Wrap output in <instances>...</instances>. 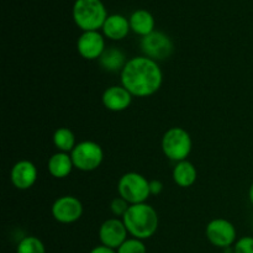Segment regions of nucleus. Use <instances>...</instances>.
<instances>
[{
  "mask_svg": "<svg viewBox=\"0 0 253 253\" xmlns=\"http://www.w3.org/2000/svg\"><path fill=\"white\" fill-rule=\"evenodd\" d=\"M121 85L132 96L145 98L160 90L163 73L156 61L146 56L128 59L120 73Z\"/></svg>",
  "mask_w": 253,
  "mask_h": 253,
  "instance_id": "obj_1",
  "label": "nucleus"
},
{
  "mask_svg": "<svg viewBox=\"0 0 253 253\" xmlns=\"http://www.w3.org/2000/svg\"><path fill=\"white\" fill-rule=\"evenodd\" d=\"M123 221L128 234L138 240L152 237L158 229V214L146 203L130 205Z\"/></svg>",
  "mask_w": 253,
  "mask_h": 253,
  "instance_id": "obj_2",
  "label": "nucleus"
},
{
  "mask_svg": "<svg viewBox=\"0 0 253 253\" xmlns=\"http://www.w3.org/2000/svg\"><path fill=\"white\" fill-rule=\"evenodd\" d=\"M73 17L76 24L84 31H96L104 26L108 16L101 0H76Z\"/></svg>",
  "mask_w": 253,
  "mask_h": 253,
  "instance_id": "obj_3",
  "label": "nucleus"
},
{
  "mask_svg": "<svg viewBox=\"0 0 253 253\" xmlns=\"http://www.w3.org/2000/svg\"><path fill=\"white\" fill-rule=\"evenodd\" d=\"M118 192L130 205L141 204L150 198V182L140 173H125L119 179Z\"/></svg>",
  "mask_w": 253,
  "mask_h": 253,
  "instance_id": "obj_4",
  "label": "nucleus"
},
{
  "mask_svg": "<svg viewBox=\"0 0 253 253\" xmlns=\"http://www.w3.org/2000/svg\"><path fill=\"white\" fill-rule=\"evenodd\" d=\"M192 137L182 127H172L163 135L162 150L170 161H185L192 151Z\"/></svg>",
  "mask_w": 253,
  "mask_h": 253,
  "instance_id": "obj_5",
  "label": "nucleus"
},
{
  "mask_svg": "<svg viewBox=\"0 0 253 253\" xmlns=\"http://www.w3.org/2000/svg\"><path fill=\"white\" fill-rule=\"evenodd\" d=\"M71 157L77 169L91 172L101 165L104 160V152L100 145L94 141H83L76 145L71 152Z\"/></svg>",
  "mask_w": 253,
  "mask_h": 253,
  "instance_id": "obj_6",
  "label": "nucleus"
},
{
  "mask_svg": "<svg viewBox=\"0 0 253 253\" xmlns=\"http://www.w3.org/2000/svg\"><path fill=\"white\" fill-rule=\"evenodd\" d=\"M140 46L143 54L156 62L169 58L174 51L172 40L165 32L161 31H153L147 36H143Z\"/></svg>",
  "mask_w": 253,
  "mask_h": 253,
  "instance_id": "obj_7",
  "label": "nucleus"
},
{
  "mask_svg": "<svg viewBox=\"0 0 253 253\" xmlns=\"http://www.w3.org/2000/svg\"><path fill=\"white\" fill-rule=\"evenodd\" d=\"M208 240L210 244L220 249H229L236 241V229L234 224L225 219H215L207 226Z\"/></svg>",
  "mask_w": 253,
  "mask_h": 253,
  "instance_id": "obj_8",
  "label": "nucleus"
},
{
  "mask_svg": "<svg viewBox=\"0 0 253 253\" xmlns=\"http://www.w3.org/2000/svg\"><path fill=\"white\" fill-rule=\"evenodd\" d=\"M52 216L61 224H72L83 215V204L73 195L58 198L52 205Z\"/></svg>",
  "mask_w": 253,
  "mask_h": 253,
  "instance_id": "obj_9",
  "label": "nucleus"
},
{
  "mask_svg": "<svg viewBox=\"0 0 253 253\" xmlns=\"http://www.w3.org/2000/svg\"><path fill=\"white\" fill-rule=\"evenodd\" d=\"M127 234L128 231L123 220L116 217L104 221L99 229V239L101 245L113 250L119 249L127 240Z\"/></svg>",
  "mask_w": 253,
  "mask_h": 253,
  "instance_id": "obj_10",
  "label": "nucleus"
},
{
  "mask_svg": "<svg viewBox=\"0 0 253 253\" xmlns=\"http://www.w3.org/2000/svg\"><path fill=\"white\" fill-rule=\"evenodd\" d=\"M77 48L83 58L99 59L105 51V41L98 31H84L79 36Z\"/></svg>",
  "mask_w": 253,
  "mask_h": 253,
  "instance_id": "obj_11",
  "label": "nucleus"
},
{
  "mask_svg": "<svg viewBox=\"0 0 253 253\" xmlns=\"http://www.w3.org/2000/svg\"><path fill=\"white\" fill-rule=\"evenodd\" d=\"M10 180L16 189H30L37 180L36 166L26 160L15 163L10 172Z\"/></svg>",
  "mask_w": 253,
  "mask_h": 253,
  "instance_id": "obj_12",
  "label": "nucleus"
},
{
  "mask_svg": "<svg viewBox=\"0 0 253 253\" xmlns=\"http://www.w3.org/2000/svg\"><path fill=\"white\" fill-rule=\"evenodd\" d=\"M101 100L108 110L119 113L126 110L131 105L132 95L123 85H113L104 91Z\"/></svg>",
  "mask_w": 253,
  "mask_h": 253,
  "instance_id": "obj_13",
  "label": "nucleus"
},
{
  "mask_svg": "<svg viewBox=\"0 0 253 253\" xmlns=\"http://www.w3.org/2000/svg\"><path fill=\"white\" fill-rule=\"evenodd\" d=\"M130 29V20H127L120 14L109 15L103 26V31L105 36L108 39L114 40V41L125 39Z\"/></svg>",
  "mask_w": 253,
  "mask_h": 253,
  "instance_id": "obj_14",
  "label": "nucleus"
},
{
  "mask_svg": "<svg viewBox=\"0 0 253 253\" xmlns=\"http://www.w3.org/2000/svg\"><path fill=\"white\" fill-rule=\"evenodd\" d=\"M99 63H100L101 68L105 69L106 72H111V73L120 72L121 73L127 61H126L125 53L121 49L116 48V47H110L101 54L99 58Z\"/></svg>",
  "mask_w": 253,
  "mask_h": 253,
  "instance_id": "obj_15",
  "label": "nucleus"
},
{
  "mask_svg": "<svg viewBox=\"0 0 253 253\" xmlns=\"http://www.w3.org/2000/svg\"><path fill=\"white\" fill-rule=\"evenodd\" d=\"M198 178V172L195 166L189 161H180L177 162L173 169V179L175 184L182 188L192 187Z\"/></svg>",
  "mask_w": 253,
  "mask_h": 253,
  "instance_id": "obj_16",
  "label": "nucleus"
},
{
  "mask_svg": "<svg viewBox=\"0 0 253 253\" xmlns=\"http://www.w3.org/2000/svg\"><path fill=\"white\" fill-rule=\"evenodd\" d=\"M72 157L66 152H57L48 161V172L54 178H66L73 169Z\"/></svg>",
  "mask_w": 253,
  "mask_h": 253,
  "instance_id": "obj_17",
  "label": "nucleus"
},
{
  "mask_svg": "<svg viewBox=\"0 0 253 253\" xmlns=\"http://www.w3.org/2000/svg\"><path fill=\"white\" fill-rule=\"evenodd\" d=\"M130 27L141 36H147L155 31V19L147 10H136L130 16Z\"/></svg>",
  "mask_w": 253,
  "mask_h": 253,
  "instance_id": "obj_18",
  "label": "nucleus"
},
{
  "mask_svg": "<svg viewBox=\"0 0 253 253\" xmlns=\"http://www.w3.org/2000/svg\"><path fill=\"white\" fill-rule=\"evenodd\" d=\"M53 143L59 152H72L76 147V136L69 128L59 127L53 133Z\"/></svg>",
  "mask_w": 253,
  "mask_h": 253,
  "instance_id": "obj_19",
  "label": "nucleus"
},
{
  "mask_svg": "<svg viewBox=\"0 0 253 253\" xmlns=\"http://www.w3.org/2000/svg\"><path fill=\"white\" fill-rule=\"evenodd\" d=\"M16 253H46V249L39 237L26 236L17 244Z\"/></svg>",
  "mask_w": 253,
  "mask_h": 253,
  "instance_id": "obj_20",
  "label": "nucleus"
},
{
  "mask_svg": "<svg viewBox=\"0 0 253 253\" xmlns=\"http://www.w3.org/2000/svg\"><path fill=\"white\" fill-rule=\"evenodd\" d=\"M145 244L142 240H138L132 237V239H127L120 247L118 249V253H146Z\"/></svg>",
  "mask_w": 253,
  "mask_h": 253,
  "instance_id": "obj_21",
  "label": "nucleus"
},
{
  "mask_svg": "<svg viewBox=\"0 0 253 253\" xmlns=\"http://www.w3.org/2000/svg\"><path fill=\"white\" fill-rule=\"evenodd\" d=\"M128 208H130V204L121 197L115 198V199L111 200L110 203L111 212H113L115 216H124V215L126 214V211L128 210Z\"/></svg>",
  "mask_w": 253,
  "mask_h": 253,
  "instance_id": "obj_22",
  "label": "nucleus"
},
{
  "mask_svg": "<svg viewBox=\"0 0 253 253\" xmlns=\"http://www.w3.org/2000/svg\"><path fill=\"white\" fill-rule=\"evenodd\" d=\"M234 253H253V237L245 236L237 240L234 247Z\"/></svg>",
  "mask_w": 253,
  "mask_h": 253,
  "instance_id": "obj_23",
  "label": "nucleus"
},
{
  "mask_svg": "<svg viewBox=\"0 0 253 253\" xmlns=\"http://www.w3.org/2000/svg\"><path fill=\"white\" fill-rule=\"evenodd\" d=\"M163 190V184L161 180H157V179H153L150 182V192L151 194L153 195H157L160 194L161 192Z\"/></svg>",
  "mask_w": 253,
  "mask_h": 253,
  "instance_id": "obj_24",
  "label": "nucleus"
},
{
  "mask_svg": "<svg viewBox=\"0 0 253 253\" xmlns=\"http://www.w3.org/2000/svg\"><path fill=\"white\" fill-rule=\"evenodd\" d=\"M89 253H118V252H115L113 249H110V247H106L104 246V245H101V246L94 247V249Z\"/></svg>",
  "mask_w": 253,
  "mask_h": 253,
  "instance_id": "obj_25",
  "label": "nucleus"
},
{
  "mask_svg": "<svg viewBox=\"0 0 253 253\" xmlns=\"http://www.w3.org/2000/svg\"><path fill=\"white\" fill-rule=\"evenodd\" d=\"M249 197H250V202H251V204L253 205V183H252V185H251V187H250Z\"/></svg>",
  "mask_w": 253,
  "mask_h": 253,
  "instance_id": "obj_26",
  "label": "nucleus"
}]
</instances>
